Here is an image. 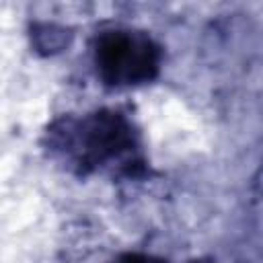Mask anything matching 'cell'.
I'll use <instances>...</instances> for the list:
<instances>
[{"label":"cell","mask_w":263,"mask_h":263,"mask_svg":"<svg viewBox=\"0 0 263 263\" xmlns=\"http://www.w3.org/2000/svg\"><path fill=\"white\" fill-rule=\"evenodd\" d=\"M125 263H154V261H150V259H144V257H132V259H127Z\"/></svg>","instance_id":"obj_2"},{"label":"cell","mask_w":263,"mask_h":263,"mask_svg":"<svg viewBox=\"0 0 263 263\" xmlns=\"http://www.w3.org/2000/svg\"><path fill=\"white\" fill-rule=\"evenodd\" d=\"M97 62L109 80L138 82L148 78L156 68V51L148 39L117 31L101 39Z\"/></svg>","instance_id":"obj_1"}]
</instances>
